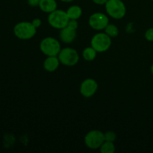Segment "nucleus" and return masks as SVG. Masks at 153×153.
I'll return each instance as SVG.
<instances>
[{
	"mask_svg": "<svg viewBox=\"0 0 153 153\" xmlns=\"http://www.w3.org/2000/svg\"><path fill=\"white\" fill-rule=\"evenodd\" d=\"M13 33L17 38L20 40H29L37 33V28L32 22H20L13 28Z\"/></svg>",
	"mask_w": 153,
	"mask_h": 153,
	"instance_id": "obj_1",
	"label": "nucleus"
},
{
	"mask_svg": "<svg viewBox=\"0 0 153 153\" xmlns=\"http://www.w3.org/2000/svg\"><path fill=\"white\" fill-rule=\"evenodd\" d=\"M105 10L111 17L116 19H122L126 13V7L121 0H108L105 3Z\"/></svg>",
	"mask_w": 153,
	"mask_h": 153,
	"instance_id": "obj_2",
	"label": "nucleus"
},
{
	"mask_svg": "<svg viewBox=\"0 0 153 153\" xmlns=\"http://www.w3.org/2000/svg\"><path fill=\"white\" fill-rule=\"evenodd\" d=\"M40 49L46 56H58L61 50L59 41L52 37L43 39L40 42Z\"/></svg>",
	"mask_w": 153,
	"mask_h": 153,
	"instance_id": "obj_3",
	"label": "nucleus"
},
{
	"mask_svg": "<svg viewBox=\"0 0 153 153\" xmlns=\"http://www.w3.org/2000/svg\"><path fill=\"white\" fill-rule=\"evenodd\" d=\"M70 18L67 16V12L63 10L56 9L53 12L49 13L48 16V22L49 25L56 29H62L65 28L68 24Z\"/></svg>",
	"mask_w": 153,
	"mask_h": 153,
	"instance_id": "obj_4",
	"label": "nucleus"
},
{
	"mask_svg": "<svg viewBox=\"0 0 153 153\" xmlns=\"http://www.w3.org/2000/svg\"><path fill=\"white\" fill-rule=\"evenodd\" d=\"M60 63L63 65L73 67L78 64L79 61V55L77 51L73 48L67 47L61 49L58 55Z\"/></svg>",
	"mask_w": 153,
	"mask_h": 153,
	"instance_id": "obj_5",
	"label": "nucleus"
},
{
	"mask_svg": "<svg viewBox=\"0 0 153 153\" xmlns=\"http://www.w3.org/2000/svg\"><path fill=\"white\" fill-rule=\"evenodd\" d=\"M91 44L97 52H104L110 48L111 40L106 33H97L91 39Z\"/></svg>",
	"mask_w": 153,
	"mask_h": 153,
	"instance_id": "obj_6",
	"label": "nucleus"
},
{
	"mask_svg": "<svg viewBox=\"0 0 153 153\" xmlns=\"http://www.w3.org/2000/svg\"><path fill=\"white\" fill-rule=\"evenodd\" d=\"M104 142V133L99 130H92L89 131L85 137V145L91 149H99Z\"/></svg>",
	"mask_w": 153,
	"mask_h": 153,
	"instance_id": "obj_7",
	"label": "nucleus"
},
{
	"mask_svg": "<svg viewBox=\"0 0 153 153\" xmlns=\"http://www.w3.org/2000/svg\"><path fill=\"white\" fill-rule=\"evenodd\" d=\"M89 25L94 30L100 31L105 28L108 25V17L102 13H94L90 16Z\"/></svg>",
	"mask_w": 153,
	"mask_h": 153,
	"instance_id": "obj_8",
	"label": "nucleus"
},
{
	"mask_svg": "<svg viewBox=\"0 0 153 153\" xmlns=\"http://www.w3.org/2000/svg\"><path fill=\"white\" fill-rule=\"evenodd\" d=\"M98 89V84L94 79H87L81 84L80 93L84 97L90 98L93 97Z\"/></svg>",
	"mask_w": 153,
	"mask_h": 153,
	"instance_id": "obj_9",
	"label": "nucleus"
},
{
	"mask_svg": "<svg viewBox=\"0 0 153 153\" xmlns=\"http://www.w3.org/2000/svg\"><path fill=\"white\" fill-rule=\"evenodd\" d=\"M59 37L61 41L64 42V43H72L76 37V30H73L69 27L66 26L65 28L61 29Z\"/></svg>",
	"mask_w": 153,
	"mask_h": 153,
	"instance_id": "obj_10",
	"label": "nucleus"
},
{
	"mask_svg": "<svg viewBox=\"0 0 153 153\" xmlns=\"http://www.w3.org/2000/svg\"><path fill=\"white\" fill-rule=\"evenodd\" d=\"M60 61L57 56H48L43 62V67L48 72L55 71L58 68Z\"/></svg>",
	"mask_w": 153,
	"mask_h": 153,
	"instance_id": "obj_11",
	"label": "nucleus"
},
{
	"mask_svg": "<svg viewBox=\"0 0 153 153\" xmlns=\"http://www.w3.org/2000/svg\"><path fill=\"white\" fill-rule=\"evenodd\" d=\"M39 7L45 13H52L57 9V2L55 0H40Z\"/></svg>",
	"mask_w": 153,
	"mask_h": 153,
	"instance_id": "obj_12",
	"label": "nucleus"
},
{
	"mask_svg": "<svg viewBox=\"0 0 153 153\" xmlns=\"http://www.w3.org/2000/svg\"><path fill=\"white\" fill-rule=\"evenodd\" d=\"M67 16L70 19H78L81 17L82 14V10L81 7L78 5H73L67 9Z\"/></svg>",
	"mask_w": 153,
	"mask_h": 153,
	"instance_id": "obj_13",
	"label": "nucleus"
},
{
	"mask_svg": "<svg viewBox=\"0 0 153 153\" xmlns=\"http://www.w3.org/2000/svg\"><path fill=\"white\" fill-rule=\"evenodd\" d=\"M97 51L92 46H91V47H87L84 49L82 55H83V58L85 60L88 61H92L97 57Z\"/></svg>",
	"mask_w": 153,
	"mask_h": 153,
	"instance_id": "obj_14",
	"label": "nucleus"
},
{
	"mask_svg": "<svg viewBox=\"0 0 153 153\" xmlns=\"http://www.w3.org/2000/svg\"><path fill=\"white\" fill-rule=\"evenodd\" d=\"M100 152L102 153H114L115 152V146L114 142L106 141L105 140L104 143L100 146Z\"/></svg>",
	"mask_w": 153,
	"mask_h": 153,
	"instance_id": "obj_15",
	"label": "nucleus"
},
{
	"mask_svg": "<svg viewBox=\"0 0 153 153\" xmlns=\"http://www.w3.org/2000/svg\"><path fill=\"white\" fill-rule=\"evenodd\" d=\"M105 33L111 37H115L119 34V30L115 25L108 24L105 28Z\"/></svg>",
	"mask_w": 153,
	"mask_h": 153,
	"instance_id": "obj_16",
	"label": "nucleus"
},
{
	"mask_svg": "<svg viewBox=\"0 0 153 153\" xmlns=\"http://www.w3.org/2000/svg\"><path fill=\"white\" fill-rule=\"evenodd\" d=\"M105 140L106 141L114 142L117 139V134L113 131H107L105 133Z\"/></svg>",
	"mask_w": 153,
	"mask_h": 153,
	"instance_id": "obj_17",
	"label": "nucleus"
},
{
	"mask_svg": "<svg viewBox=\"0 0 153 153\" xmlns=\"http://www.w3.org/2000/svg\"><path fill=\"white\" fill-rule=\"evenodd\" d=\"M67 26L73 30H76L78 28V26H79L77 19H70Z\"/></svg>",
	"mask_w": 153,
	"mask_h": 153,
	"instance_id": "obj_18",
	"label": "nucleus"
},
{
	"mask_svg": "<svg viewBox=\"0 0 153 153\" xmlns=\"http://www.w3.org/2000/svg\"><path fill=\"white\" fill-rule=\"evenodd\" d=\"M145 38H146L148 41H153V28H149V29L146 31V33H145Z\"/></svg>",
	"mask_w": 153,
	"mask_h": 153,
	"instance_id": "obj_19",
	"label": "nucleus"
},
{
	"mask_svg": "<svg viewBox=\"0 0 153 153\" xmlns=\"http://www.w3.org/2000/svg\"><path fill=\"white\" fill-rule=\"evenodd\" d=\"M31 22H32V24L34 25V26L36 28H39V27H40L42 24L41 20H40V19H38V18H36V19H33V21Z\"/></svg>",
	"mask_w": 153,
	"mask_h": 153,
	"instance_id": "obj_20",
	"label": "nucleus"
},
{
	"mask_svg": "<svg viewBox=\"0 0 153 153\" xmlns=\"http://www.w3.org/2000/svg\"><path fill=\"white\" fill-rule=\"evenodd\" d=\"M40 1V0H28V4L32 7H36V6H39Z\"/></svg>",
	"mask_w": 153,
	"mask_h": 153,
	"instance_id": "obj_21",
	"label": "nucleus"
},
{
	"mask_svg": "<svg viewBox=\"0 0 153 153\" xmlns=\"http://www.w3.org/2000/svg\"><path fill=\"white\" fill-rule=\"evenodd\" d=\"M108 1V0H93V1L97 4H105Z\"/></svg>",
	"mask_w": 153,
	"mask_h": 153,
	"instance_id": "obj_22",
	"label": "nucleus"
},
{
	"mask_svg": "<svg viewBox=\"0 0 153 153\" xmlns=\"http://www.w3.org/2000/svg\"><path fill=\"white\" fill-rule=\"evenodd\" d=\"M60 1H63V2H71V1H74V0H60Z\"/></svg>",
	"mask_w": 153,
	"mask_h": 153,
	"instance_id": "obj_23",
	"label": "nucleus"
},
{
	"mask_svg": "<svg viewBox=\"0 0 153 153\" xmlns=\"http://www.w3.org/2000/svg\"><path fill=\"white\" fill-rule=\"evenodd\" d=\"M151 73H152V74L153 75V64H152V66H151Z\"/></svg>",
	"mask_w": 153,
	"mask_h": 153,
	"instance_id": "obj_24",
	"label": "nucleus"
}]
</instances>
